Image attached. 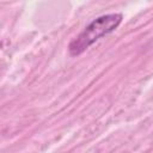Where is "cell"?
Returning <instances> with one entry per match:
<instances>
[{"instance_id": "obj_1", "label": "cell", "mask_w": 153, "mask_h": 153, "mask_svg": "<svg viewBox=\"0 0 153 153\" xmlns=\"http://www.w3.org/2000/svg\"><path fill=\"white\" fill-rule=\"evenodd\" d=\"M122 19V13H108L93 19L74 39L71 41L68 45L71 56H78L82 54L98 39L116 30Z\"/></svg>"}]
</instances>
